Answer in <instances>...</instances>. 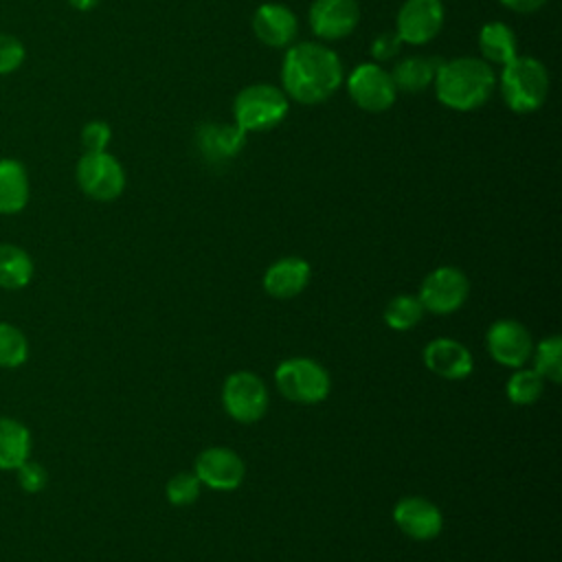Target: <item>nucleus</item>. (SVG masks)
<instances>
[{"mask_svg":"<svg viewBox=\"0 0 562 562\" xmlns=\"http://www.w3.org/2000/svg\"><path fill=\"white\" fill-rule=\"evenodd\" d=\"M340 57L318 42H299L288 48L281 66V86L288 99L303 105L327 101L342 83Z\"/></svg>","mask_w":562,"mask_h":562,"instance_id":"obj_1","label":"nucleus"},{"mask_svg":"<svg viewBox=\"0 0 562 562\" xmlns=\"http://www.w3.org/2000/svg\"><path fill=\"white\" fill-rule=\"evenodd\" d=\"M432 86L441 105L457 112H472L492 97L496 75L479 57H457L437 66Z\"/></svg>","mask_w":562,"mask_h":562,"instance_id":"obj_2","label":"nucleus"},{"mask_svg":"<svg viewBox=\"0 0 562 562\" xmlns=\"http://www.w3.org/2000/svg\"><path fill=\"white\" fill-rule=\"evenodd\" d=\"M498 88L505 105L512 112L529 114L547 101L549 72L540 59L531 55H516L503 66Z\"/></svg>","mask_w":562,"mask_h":562,"instance_id":"obj_3","label":"nucleus"},{"mask_svg":"<svg viewBox=\"0 0 562 562\" xmlns=\"http://www.w3.org/2000/svg\"><path fill=\"white\" fill-rule=\"evenodd\" d=\"M290 110L288 94L272 83H252L237 92L233 101L235 125L244 132L277 127Z\"/></svg>","mask_w":562,"mask_h":562,"instance_id":"obj_4","label":"nucleus"},{"mask_svg":"<svg viewBox=\"0 0 562 562\" xmlns=\"http://www.w3.org/2000/svg\"><path fill=\"white\" fill-rule=\"evenodd\" d=\"M281 395L296 404H318L329 395L331 380L327 369L312 358H290L274 371Z\"/></svg>","mask_w":562,"mask_h":562,"instance_id":"obj_5","label":"nucleus"},{"mask_svg":"<svg viewBox=\"0 0 562 562\" xmlns=\"http://www.w3.org/2000/svg\"><path fill=\"white\" fill-rule=\"evenodd\" d=\"M75 173L79 189L99 202L116 200L125 189V169L108 149L83 151Z\"/></svg>","mask_w":562,"mask_h":562,"instance_id":"obj_6","label":"nucleus"},{"mask_svg":"<svg viewBox=\"0 0 562 562\" xmlns=\"http://www.w3.org/2000/svg\"><path fill=\"white\" fill-rule=\"evenodd\" d=\"M222 406L239 424L259 422L268 411V389L252 371H235L222 384Z\"/></svg>","mask_w":562,"mask_h":562,"instance_id":"obj_7","label":"nucleus"},{"mask_svg":"<svg viewBox=\"0 0 562 562\" xmlns=\"http://www.w3.org/2000/svg\"><path fill=\"white\" fill-rule=\"evenodd\" d=\"M468 292H470V281L459 268L439 266L424 277L417 299L424 312L443 316V314L457 312L465 303Z\"/></svg>","mask_w":562,"mask_h":562,"instance_id":"obj_8","label":"nucleus"},{"mask_svg":"<svg viewBox=\"0 0 562 562\" xmlns=\"http://www.w3.org/2000/svg\"><path fill=\"white\" fill-rule=\"evenodd\" d=\"M347 92L351 101L364 112H384L397 99V88L380 64H358L347 77Z\"/></svg>","mask_w":562,"mask_h":562,"instance_id":"obj_9","label":"nucleus"},{"mask_svg":"<svg viewBox=\"0 0 562 562\" xmlns=\"http://www.w3.org/2000/svg\"><path fill=\"white\" fill-rule=\"evenodd\" d=\"M443 18L441 0H404L395 18V33L402 44L422 46L439 35Z\"/></svg>","mask_w":562,"mask_h":562,"instance_id":"obj_10","label":"nucleus"},{"mask_svg":"<svg viewBox=\"0 0 562 562\" xmlns=\"http://www.w3.org/2000/svg\"><path fill=\"white\" fill-rule=\"evenodd\" d=\"M193 474L198 481L215 492H231L237 490L246 476V465L241 457L224 446L204 448L195 457Z\"/></svg>","mask_w":562,"mask_h":562,"instance_id":"obj_11","label":"nucleus"},{"mask_svg":"<svg viewBox=\"0 0 562 562\" xmlns=\"http://www.w3.org/2000/svg\"><path fill=\"white\" fill-rule=\"evenodd\" d=\"M485 345L490 356L503 364V367H525V362L531 358L533 340L527 327L514 318H501L494 321L485 334Z\"/></svg>","mask_w":562,"mask_h":562,"instance_id":"obj_12","label":"nucleus"},{"mask_svg":"<svg viewBox=\"0 0 562 562\" xmlns=\"http://www.w3.org/2000/svg\"><path fill=\"white\" fill-rule=\"evenodd\" d=\"M397 529L413 540H432L443 529V516L435 503L424 496H404L393 507Z\"/></svg>","mask_w":562,"mask_h":562,"instance_id":"obj_13","label":"nucleus"},{"mask_svg":"<svg viewBox=\"0 0 562 562\" xmlns=\"http://www.w3.org/2000/svg\"><path fill=\"white\" fill-rule=\"evenodd\" d=\"M307 18L316 37L342 40L358 26L360 7L356 0H314Z\"/></svg>","mask_w":562,"mask_h":562,"instance_id":"obj_14","label":"nucleus"},{"mask_svg":"<svg viewBox=\"0 0 562 562\" xmlns=\"http://www.w3.org/2000/svg\"><path fill=\"white\" fill-rule=\"evenodd\" d=\"M246 132L235 123H202L195 132V145L211 165L231 162L244 147Z\"/></svg>","mask_w":562,"mask_h":562,"instance_id":"obj_15","label":"nucleus"},{"mask_svg":"<svg viewBox=\"0 0 562 562\" xmlns=\"http://www.w3.org/2000/svg\"><path fill=\"white\" fill-rule=\"evenodd\" d=\"M424 364L446 380H463L474 369L472 353L454 338H432L424 347Z\"/></svg>","mask_w":562,"mask_h":562,"instance_id":"obj_16","label":"nucleus"},{"mask_svg":"<svg viewBox=\"0 0 562 562\" xmlns=\"http://www.w3.org/2000/svg\"><path fill=\"white\" fill-rule=\"evenodd\" d=\"M252 31L261 44L270 48H283L294 42L299 22L292 9L285 4L266 2L252 15Z\"/></svg>","mask_w":562,"mask_h":562,"instance_id":"obj_17","label":"nucleus"},{"mask_svg":"<svg viewBox=\"0 0 562 562\" xmlns=\"http://www.w3.org/2000/svg\"><path fill=\"white\" fill-rule=\"evenodd\" d=\"M310 263L301 257H283L263 272V290L274 299H292L310 283Z\"/></svg>","mask_w":562,"mask_h":562,"instance_id":"obj_18","label":"nucleus"},{"mask_svg":"<svg viewBox=\"0 0 562 562\" xmlns=\"http://www.w3.org/2000/svg\"><path fill=\"white\" fill-rule=\"evenodd\" d=\"M29 202L26 167L15 158H0V213H20Z\"/></svg>","mask_w":562,"mask_h":562,"instance_id":"obj_19","label":"nucleus"},{"mask_svg":"<svg viewBox=\"0 0 562 562\" xmlns=\"http://www.w3.org/2000/svg\"><path fill=\"white\" fill-rule=\"evenodd\" d=\"M479 50L483 61L490 66H505L518 55V42L509 24L505 22H487L479 31Z\"/></svg>","mask_w":562,"mask_h":562,"instance_id":"obj_20","label":"nucleus"},{"mask_svg":"<svg viewBox=\"0 0 562 562\" xmlns=\"http://www.w3.org/2000/svg\"><path fill=\"white\" fill-rule=\"evenodd\" d=\"M437 66L439 64L435 59H428L422 55H411L395 64V68L391 70V79L397 90L415 94V92H422L428 86H432Z\"/></svg>","mask_w":562,"mask_h":562,"instance_id":"obj_21","label":"nucleus"},{"mask_svg":"<svg viewBox=\"0 0 562 562\" xmlns=\"http://www.w3.org/2000/svg\"><path fill=\"white\" fill-rule=\"evenodd\" d=\"M31 435L24 424L0 417V470H15L29 459Z\"/></svg>","mask_w":562,"mask_h":562,"instance_id":"obj_22","label":"nucleus"},{"mask_svg":"<svg viewBox=\"0 0 562 562\" xmlns=\"http://www.w3.org/2000/svg\"><path fill=\"white\" fill-rule=\"evenodd\" d=\"M33 277V261L15 244H0V288L20 290Z\"/></svg>","mask_w":562,"mask_h":562,"instance_id":"obj_23","label":"nucleus"},{"mask_svg":"<svg viewBox=\"0 0 562 562\" xmlns=\"http://www.w3.org/2000/svg\"><path fill=\"white\" fill-rule=\"evenodd\" d=\"M533 371L553 384L562 378V338L560 336H547L542 338L533 351Z\"/></svg>","mask_w":562,"mask_h":562,"instance_id":"obj_24","label":"nucleus"},{"mask_svg":"<svg viewBox=\"0 0 562 562\" xmlns=\"http://www.w3.org/2000/svg\"><path fill=\"white\" fill-rule=\"evenodd\" d=\"M422 316H424V307L419 299L411 294L393 296L384 307V323L395 331L413 329L422 321Z\"/></svg>","mask_w":562,"mask_h":562,"instance_id":"obj_25","label":"nucleus"},{"mask_svg":"<svg viewBox=\"0 0 562 562\" xmlns=\"http://www.w3.org/2000/svg\"><path fill=\"white\" fill-rule=\"evenodd\" d=\"M542 389H544V380L533 369H525V367H518L505 384L507 400L516 406L533 404L542 395Z\"/></svg>","mask_w":562,"mask_h":562,"instance_id":"obj_26","label":"nucleus"},{"mask_svg":"<svg viewBox=\"0 0 562 562\" xmlns=\"http://www.w3.org/2000/svg\"><path fill=\"white\" fill-rule=\"evenodd\" d=\"M26 358H29L26 336L18 327L9 323H0V367L13 369L24 364Z\"/></svg>","mask_w":562,"mask_h":562,"instance_id":"obj_27","label":"nucleus"},{"mask_svg":"<svg viewBox=\"0 0 562 562\" xmlns=\"http://www.w3.org/2000/svg\"><path fill=\"white\" fill-rule=\"evenodd\" d=\"M200 487L202 483L198 481V476L193 472H178L173 474L169 481H167V487H165V494H167V501L176 507H187L191 503L198 501L200 496Z\"/></svg>","mask_w":562,"mask_h":562,"instance_id":"obj_28","label":"nucleus"},{"mask_svg":"<svg viewBox=\"0 0 562 562\" xmlns=\"http://www.w3.org/2000/svg\"><path fill=\"white\" fill-rule=\"evenodd\" d=\"M26 59L24 44L7 33H0V75L15 72Z\"/></svg>","mask_w":562,"mask_h":562,"instance_id":"obj_29","label":"nucleus"},{"mask_svg":"<svg viewBox=\"0 0 562 562\" xmlns=\"http://www.w3.org/2000/svg\"><path fill=\"white\" fill-rule=\"evenodd\" d=\"M112 138V130L105 121H90L81 130V145L86 151H105Z\"/></svg>","mask_w":562,"mask_h":562,"instance_id":"obj_30","label":"nucleus"},{"mask_svg":"<svg viewBox=\"0 0 562 562\" xmlns=\"http://www.w3.org/2000/svg\"><path fill=\"white\" fill-rule=\"evenodd\" d=\"M15 472H18V483H20V487H22L24 492L35 494V492H40V490L46 487L48 474H46V470H44L40 463L26 459L24 463H20V465L15 468Z\"/></svg>","mask_w":562,"mask_h":562,"instance_id":"obj_31","label":"nucleus"},{"mask_svg":"<svg viewBox=\"0 0 562 562\" xmlns=\"http://www.w3.org/2000/svg\"><path fill=\"white\" fill-rule=\"evenodd\" d=\"M402 48V40L397 37L395 31H386V33H380L373 42H371V55L373 59L378 61H389L393 59Z\"/></svg>","mask_w":562,"mask_h":562,"instance_id":"obj_32","label":"nucleus"},{"mask_svg":"<svg viewBox=\"0 0 562 562\" xmlns=\"http://www.w3.org/2000/svg\"><path fill=\"white\" fill-rule=\"evenodd\" d=\"M505 9L516 11V13H533L538 9H542L549 0H498Z\"/></svg>","mask_w":562,"mask_h":562,"instance_id":"obj_33","label":"nucleus"},{"mask_svg":"<svg viewBox=\"0 0 562 562\" xmlns=\"http://www.w3.org/2000/svg\"><path fill=\"white\" fill-rule=\"evenodd\" d=\"M99 2H101V0H68V4H70L72 9H77V11H90V9H94Z\"/></svg>","mask_w":562,"mask_h":562,"instance_id":"obj_34","label":"nucleus"}]
</instances>
